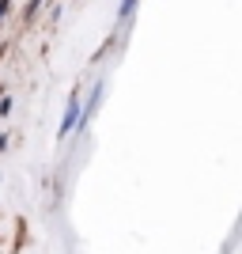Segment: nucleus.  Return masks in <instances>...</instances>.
I'll return each instance as SVG.
<instances>
[{
    "instance_id": "obj_1",
    "label": "nucleus",
    "mask_w": 242,
    "mask_h": 254,
    "mask_svg": "<svg viewBox=\"0 0 242 254\" xmlns=\"http://www.w3.org/2000/svg\"><path fill=\"white\" fill-rule=\"evenodd\" d=\"M76 118H80V99H68V110H64V122H61V133H68V129H76Z\"/></svg>"
},
{
    "instance_id": "obj_2",
    "label": "nucleus",
    "mask_w": 242,
    "mask_h": 254,
    "mask_svg": "<svg viewBox=\"0 0 242 254\" xmlns=\"http://www.w3.org/2000/svg\"><path fill=\"white\" fill-rule=\"evenodd\" d=\"M137 4H140V0H121V8H117V19H129V15L137 11Z\"/></svg>"
}]
</instances>
